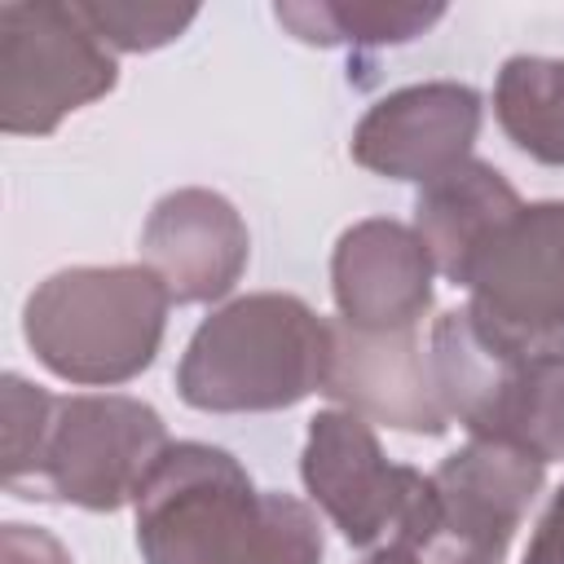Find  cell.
<instances>
[{"label": "cell", "mask_w": 564, "mask_h": 564, "mask_svg": "<svg viewBox=\"0 0 564 564\" xmlns=\"http://www.w3.org/2000/svg\"><path fill=\"white\" fill-rule=\"evenodd\" d=\"M145 564H322L317 516L203 441H172L137 494Z\"/></svg>", "instance_id": "1"}, {"label": "cell", "mask_w": 564, "mask_h": 564, "mask_svg": "<svg viewBox=\"0 0 564 564\" xmlns=\"http://www.w3.org/2000/svg\"><path fill=\"white\" fill-rule=\"evenodd\" d=\"M330 322L300 295L260 291L216 308L176 366V392L207 414L286 410L326 388Z\"/></svg>", "instance_id": "2"}, {"label": "cell", "mask_w": 564, "mask_h": 564, "mask_svg": "<svg viewBox=\"0 0 564 564\" xmlns=\"http://www.w3.org/2000/svg\"><path fill=\"white\" fill-rule=\"evenodd\" d=\"M167 304V286L145 264H75L31 291L22 335L57 379L115 388L154 361Z\"/></svg>", "instance_id": "3"}, {"label": "cell", "mask_w": 564, "mask_h": 564, "mask_svg": "<svg viewBox=\"0 0 564 564\" xmlns=\"http://www.w3.org/2000/svg\"><path fill=\"white\" fill-rule=\"evenodd\" d=\"M167 445L159 410L137 397H53L31 467L4 489L84 511H119L123 502H137Z\"/></svg>", "instance_id": "4"}, {"label": "cell", "mask_w": 564, "mask_h": 564, "mask_svg": "<svg viewBox=\"0 0 564 564\" xmlns=\"http://www.w3.org/2000/svg\"><path fill=\"white\" fill-rule=\"evenodd\" d=\"M300 476L308 498L352 546H410L419 551L436 520L432 476L388 463L375 427L352 410H322L308 419Z\"/></svg>", "instance_id": "5"}, {"label": "cell", "mask_w": 564, "mask_h": 564, "mask_svg": "<svg viewBox=\"0 0 564 564\" xmlns=\"http://www.w3.org/2000/svg\"><path fill=\"white\" fill-rule=\"evenodd\" d=\"M115 79V53L75 4H0V132L48 137Z\"/></svg>", "instance_id": "6"}, {"label": "cell", "mask_w": 564, "mask_h": 564, "mask_svg": "<svg viewBox=\"0 0 564 564\" xmlns=\"http://www.w3.org/2000/svg\"><path fill=\"white\" fill-rule=\"evenodd\" d=\"M471 322L516 357H564V198L520 207L467 269Z\"/></svg>", "instance_id": "7"}, {"label": "cell", "mask_w": 564, "mask_h": 564, "mask_svg": "<svg viewBox=\"0 0 564 564\" xmlns=\"http://www.w3.org/2000/svg\"><path fill=\"white\" fill-rule=\"evenodd\" d=\"M546 463L507 441H467L432 471L436 520L419 546L423 564H502Z\"/></svg>", "instance_id": "8"}, {"label": "cell", "mask_w": 564, "mask_h": 564, "mask_svg": "<svg viewBox=\"0 0 564 564\" xmlns=\"http://www.w3.org/2000/svg\"><path fill=\"white\" fill-rule=\"evenodd\" d=\"M480 132V93L467 84H410L375 101L352 128V159L392 181H436L471 159Z\"/></svg>", "instance_id": "9"}, {"label": "cell", "mask_w": 564, "mask_h": 564, "mask_svg": "<svg viewBox=\"0 0 564 564\" xmlns=\"http://www.w3.org/2000/svg\"><path fill=\"white\" fill-rule=\"evenodd\" d=\"M247 225L216 189H172L141 229V260L159 273L172 304H212L234 291L247 269Z\"/></svg>", "instance_id": "10"}, {"label": "cell", "mask_w": 564, "mask_h": 564, "mask_svg": "<svg viewBox=\"0 0 564 564\" xmlns=\"http://www.w3.org/2000/svg\"><path fill=\"white\" fill-rule=\"evenodd\" d=\"M322 392L366 423L375 419L419 436H441L449 427L414 330H357L348 322H330V370Z\"/></svg>", "instance_id": "11"}, {"label": "cell", "mask_w": 564, "mask_h": 564, "mask_svg": "<svg viewBox=\"0 0 564 564\" xmlns=\"http://www.w3.org/2000/svg\"><path fill=\"white\" fill-rule=\"evenodd\" d=\"M432 256L410 225L357 220L330 256L339 322L357 330H414L432 308Z\"/></svg>", "instance_id": "12"}, {"label": "cell", "mask_w": 564, "mask_h": 564, "mask_svg": "<svg viewBox=\"0 0 564 564\" xmlns=\"http://www.w3.org/2000/svg\"><path fill=\"white\" fill-rule=\"evenodd\" d=\"M427 366L449 419H458L476 441H507L529 357L494 344L463 304L436 317L427 339Z\"/></svg>", "instance_id": "13"}, {"label": "cell", "mask_w": 564, "mask_h": 564, "mask_svg": "<svg viewBox=\"0 0 564 564\" xmlns=\"http://www.w3.org/2000/svg\"><path fill=\"white\" fill-rule=\"evenodd\" d=\"M520 207L524 203H520L516 185L494 163L467 159L454 172H445L419 189L414 234L423 238L436 273H445L454 286H463L476 256Z\"/></svg>", "instance_id": "14"}, {"label": "cell", "mask_w": 564, "mask_h": 564, "mask_svg": "<svg viewBox=\"0 0 564 564\" xmlns=\"http://www.w3.org/2000/svg\"><path fill=\"white\" fill-rule=\"evenodd\" d=\"M494 115L516 150L564 167V57H507L494 84Z\"/></svg>", "instance_id": "15"}, {"label": "cell", "mask_w": 564, "mask_h": 564, "mask_svg": "<svg viewBox=\"0 0 564 564\" xmlns=\"http://www.w3.org/2000/svg\"><path fill=\"white\" fill-rule=\"evenodd\" d=\"M273 18L304 44H405L445 18V4L383 0H286Z\"/></svg>", "instance_id": "16"}, {"label": "cell", "mask_w": 564, "mask_h": 564, "mask_svg": "<svg viewBox=\"0 0 564 564\" xmlns=\"http://www.w3.org/2000/svg\"><path fill=\"white\" fill-rule=\"evenodd\" d=\"M507 445H520L542 463L564 458V357H529Z\"/></svg>", "instance_id": "17"}, {"label": "cell", "mask_w": 564, "mask_h": 564, "mask_svg": "<svg viewBox=\"0 0 564 564\" xmlns=\"http://www.w3.org/2000/svg\"><path fill=\"white\" fill-rule=\"evenodd\" d=\"M88 31L119 53H150L172 44L194 18V4H137V0H84L75 4Z\"/></svg>", "instance_id": "18"}, {"label": "cell", "mask_w": 564, "mask_h": 564, "mask_svg": "<svg viewBox=\"0 0 564 564\" xmlns=\"http://www.w3.org/2000/svg\"><path fill=\"white\" fill-rule=\"evenodd\" d=\"M0 405H4V485H13L40 441H44V423H48V410H53V392L26 383L22 375H4L0 383Z\"/></svg>", "instance_id": "19"}, {"label": "cell", "mask_w": 564, "mask_h": 564, "mask_svg": "<svg viewBox=\"0 0 564 564\" xmlns=\"http://www.w3.org/2000/svg\"><path fill=\"white\" fill-rule=\"evenodd\" d=\"M0 564H70V555L48 529L13 520L0 529Z\"/></svg>", "instance_id": "20"}, {"label": "cell", "mask_w": 564, "mask_h": 564, "mask_svg": "<svg viewBox=\"0 0 564 564\" xmlns=\"http://www.w3.org/2000/svg\"><path fill=\"white\" fill-rule=\"evenodd\" d=\"M520 564H564V485L555 489L551 507L542 511V520H538Z\"/></svg>", "instance_id": "21"}, {"label": "cell", "mask_w": 564, "mask_h": 564, "mask_svg": "<svg viewBox=\"0 0 564 564\" xmlns=\"http://www.w3.org/2000/svg\"><path fill=\"white\" fill-rule=\"evenodd\" d=\"M361 564H423V560H419V551H410V546L392 542V546H375Z\"/></svg>", "instance_id": "22"}]
</instances>
